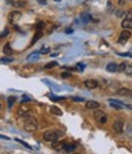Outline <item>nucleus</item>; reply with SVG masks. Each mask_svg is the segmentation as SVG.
Segmentation results:
<instances>
[{
  "mask_svg": "<svg viewBox=\"0 0 132 154\" xmlns=\"http://www.w3.org/2000/svg\"><path fill=\"white\" fill-rule=\"evenodd\" d=\"M65 32H66V33H67V34H71V33H72V32H73V29H72V28H67V29H66V31H65Z\"/></svg>",
  "mask_w": 132,
  "mask_h": 154,
  "instance_id": "nucleus-37",
  "label": "nucleus"
},
{
  "mask_svg": "<svg viewBox=\"0 0 132 154\" xmlns=\"http://www.w3.org/2000/svg\"><path fill=\"white\" fill-rule=\"evenodd\" d=\"M121 26H122V28H125V29H131L132 28V18L131 17L125 18L122 23H121Z\"/></svg>",
  "mask_w": 132,
  "mask_h": 154,
  "instance_id": "nucleus-10",
  "label": "nucleus"
},
{
  "mask_svg": "<svg viewBox=\"0 0 132 154\" xmlns=\"http://www.w3.org/2000/svg\"><path fill=\"white\" fill-rule=\"evenodd\" d=\"M39 53H40V54H47V53H49V48H48V47H47V48L44 47V48H43L42 50L39 51Z\"/></svg>",
  "mask_w": 132,
  "mask_h": 154,
  "instance_id": "nucleus-30",
  "label": "nucleus"
},
{
  "mask_svg": "<svg viewBox=\"0 0 132 154\" xmlns=\"http://www.w3.org/2000/svg\"><path fill=\"white\" fill-rule=\"evenodd\" d=\"M28 102H31V98L27 95H23L22 97V103H28Z\"/></svg>",
  "mask_w": 132,
  "mask_h": 154,
  "instance_id": "nucleus-27",
  "label": "nucleus"
},
{
  "mask_svg": "<svg viewBox=\"0 0 132 154\" xmlns=\"http://www.w3.org/2000/svg\"><path fill=\"white\" fill-rule=\"evenodd\" d=\"M84 86L88 89H94L95 87H98V82L95 80H87V81H84Z\"/></svg>",
  "mask_w": 132,
  "mask_h": 154,
  "instance_id": "nucleus-6",
  "label": "nucleus"
},
{
  "mask_svg": "<svg viewBox=\"0 0 132 154\" xmlns=\"http://www.w3.org/2000/svg\"><path fill=\"white\" fill-rule=\"evenodd\" d=\"M64 151L67 152V153H72V152L76 151V146H75V144H69V143H65Z\"/></svg>",
  "mask_w": 132,
  "mask_h": 154,
  "instance_id": "nucleus-13",
  "label": "nucleus"
},
{
  "mask_svg": "<svg viewBox=\"0 0 132 154\" xmlns=\"http://www.w3.org/2000/svg\"><path fill=\"white\" fill-rule=\"evenodd\" d=\"M106 70H108L109 72H116V71H119V66L116 63H109L106 65Z\"/></svg>",
  "mask_w": 132,
  "mask_h": 154,
  "instance_id": "nucleus-11",
  "label": "nucleus"
},
{
  "mask_svg": "<svg viewBox=\"0 0 132 154\" xmlns=\"http://www.w3.org/2000/svg\"><path fill=\"white\" fill-rule=\"evenodd\" d=\"M42 35H43L42 31H38V32H37V35H35V37L33 38V40H32V43H35V42H37V40L40 38V37H42Z\"/></svg>",
  "mask_w": 132,
  "mask_h": 154,
  "instance_id": "nucleus-20",
  "label": "nucleus"
},
{
  "mask_svg": "<svg viewBox=\"0 0 132 154\" xmlns=\"http://www.w3.org/2000/svg\"><path fill=\"white\" fill-rule=\"evenodd\" d=\"M64 146H65V143L60 142V141H54V143L52 144L53 149H55V151H64Z\"/></svg>",
  "mask_w": 132,
  "mask_h": 154,
  "instance_id": "nucleus-9",
  "label": "nucleus"
},
{
  "mask_svg": "<svg viewBox=\"0 0 132 154\" xmlns=\"http://www.w3.org/2000/svg\"><path fill=\"white\" fill-rule=\"evenodd\" d=\"M45 26H47V23L40 21V22H38V23H37V26H35V27H37V29H38V31H42L43 28H45Z\"/></svg>",
  "mask_w": 132,
  "mask_h": 154,
  "instance_id": "nucleus-17",
  "label": "nucleus"
},
{
  "mask_svg": "<svg viewBox=\"0 0 132 154\" xmlns=\"http://www.w3.org/2000/svg\"><path fill=\"white\" fill-rule=\"evenodd\" d=\"M54 1H60V0H54Z\"/></svg>",
  "mask_w": 132,
  "mask_h": 154,
  "instance_id": "nucleus-41",
  "label": "nucleus"
},
{
  "mask_svg": "<svg viewBox=\"0 0 132 154\" xmlns=\"http://www.w3.org/2000/svg\"><path fill=\"white\" fill-rule=\"evenodd\" d=\"M108 11H109V12H113V11H114V10H113V4H111V1L108 3Z\"/></svg>",
  "mask_w": 132,
  "mask_h": 154,
  "instance_id": "nucleus-29",
  "label": "nucleus"
},
{
  "mask_svg": "<svg viewBox=\"0 0 132 154\" xmlns=\"http://www.w3.org/2000/svg\"><path fill=\"white\" fill-rule=\"evenodd\" d=\"M61 77H63V78H66V77H70V74H69V72H63V74H61Z\"/></svg>",
  "mask_w": 132,
  "mask_h": 154,
  "instance_id": "nucleus-35",
  "label": "nucleus"
},
{
  "mask_svg": "<svg viewBox=\"0 0 132 154\" xmlns=\"http://www.w3.org/2000/svg\"><path fill=\"white\" fill-rule=\"evenodd\" d=\"M20 18H21V12H20V11H12V12H10L9 14V17H7L10 23H16Z\"/></svg>",
  "mask_w": 132,
  "mask_h": 154,
  "instance_id": "nucleus-5",
  "label": "nucleus"
},
{
  "mask_svg": "<svg viewBox=\"0 0 132 154\" xmlns=\"http://www.w3.org/2000/svg\"><path fill=\"white\" fill-rule=\"evenodd\" d=\"M72 100H75V102H86L83 98H78V97H72Z\"/></svg>",
  "mask_w": 132,
  "mask_h": 154,
  "instance_id": "nucleus-32",
  "label": "nucleus"
},
{
  "mask_svg": "<svg viewBox=\"0 0 132 154\" xmlns=\"http://www.w3.org/2000/svg\"><path fill=\"white\" fill-rule=\"evenodd\" d=\"M4 53H5V54H7V55L12 53V50H11V48H10V45H9V44H6V45L4 47Z\"/></svg>",
  "mask_w": 132,
  "mask_h": 154,
  "instance_id": "nucleus-18",
  "label": "nucleus"
},
{
  "mask_svg": "<svg viewBox=\"0 0 132 154\" xmlns=\"http://www.w3.org/2000/svg\"><path fill=\"white\" fill-rule=\"evenodd\" d=\"M119 55H121V56H129V58H132V53H120Z\"/></svg>",
  "mask_w": 132,
  "mask_h": 154,
  "instance_id": "nucleus-33",
  "label": "nucleus"
},
{
  "mask_svg": "<svg viewBox=\"0 0 132 154\" xmlns=\"http://www.w3.org/2000/svg\"><path fill=\"white\" fill-rule=\"evenodd\" d=\"M86 108L87 109H98L99 108V103L98 102H94V100H89V102H87L86 103Z\"/></svg>",
  "mask_w": 132,
  "mask_h": 154,
  "instance_id": "nucleus-12",
  "label": "nucleus"
},
{
  "mask_svg": "<svg viewBox=\"0 0 132 154\" xmlns=\"http://www.w3.org/2000/svg\"><path fill=\"white\" fill-rule=\"evenodd\" d=\"M11 1H16V0H11Z\"/></svg>",
  "mask_w": 132,
  "mask_h": 154,
  "instance_id": "nucleus-42",
  "label": "nucleus"
},
{
  "mask_svg": "<svg viewBox=\"0 0 132 154\" xmlns=\"http://www.w3.org/2000/svg\"><path fill=\"white\" fill-rule=\"evenodd\" d=\"M39 51H37V53H34V54H31V55H29L28 56V58H27V60L28 61H37L38 59H39Z\"/></svg>",
  "mask_w": 132,
  "mask_h": 154,
  "instance_id": "nucleus-14",
  "label": "nucleus"
},
{
  "mask_svg": "<svg viewBox=\"0 0 132 154\" xmlns=\"http://www.w3.org/2000/svg\"><path fill=\"white\" fill-rule=\"evenodd\" d=\"M118 93L122 97H127V98H131L132 97V91L129 89V88H120Z\"/></svg>",
  "mask_w": 132,
  "mask_h": 154,
  "instance_id": "nucleus-8",
  "label": "nucleus"
},
{
  "mask_svg": "<svg viewBox=\"0 0 132 154\" xmlns=\"http://www.w3.org/2000/svg\"><path fill=\"white\" fill-rule=\"evenodd\" d=\"M78 69H80V70H81V71H82V70H83V69H84V65H83V64H82V63H80V64H78Z\"/></svg>",
  "mask_w": 132,
  "mask_h": 154,
  "instance_id": "nucleus-38",
  "label": "nucleus"
},
{
  "mask_svg": "<svg viewBox=\"0 0 132 154\" xmlns=\"http://www.w3.org/2000/svg\"><path fill=\"white\" fill-rule=\"evenodd\" d=\"M63 135V132H58V131H48L43 135V140L44 141H48V142H54V141H58L60 136Z\"/></svg>",
  "mask_w": 132,
  "mask_h": 154,
  "instance_id": "nucleus-2",
  "label": "nucleus"
},
{
  "mask_svg": "<svg viewBox=\"0 0 132 154\" xmlns=\"http://www.w3.org/2000/svg\"><path fill=\"white\" fill-rule=\"evenodd\" d=\"M89 20H90V16H89L88 14H83V15H82V21H83L84 23H87Z\"/></svg>",
  "mask_w": 132,
  "mask_h": 154,
  "instance_id": "nucleus-21",
  "label": "nucleus"
},
{
  "mask_svg": "<svg viewBox=\"0 0 132 154\" xmlns=\"http://www.w3.org/2000/svg\"><path fill=\"white\" fill-rule=\"evenodd\" d=\"M11 61H14L12 58H3L1 59V63L3 64H9V63H11Z\"/></svg>",
  "mask_w": 132,
  "mask_h": 154,
  "instance_id": "nucleus-22",
  "label": "nucleus"
},
{
  "mask_svg": "<svg viewBox=\"0 0 132 154\" xmlns=\"http://www.w3.org/2000/svg\"><path fill=\"white\" fill-rule=\"evenodd\" d=\"M114 130L120 133V132H122V128H124V121H121V120H118V121H115L114 122Z\"/></svg>",
  "mask_w": 132,
  "mask_h": 154,
  "instance_id": "nucleus-7",
  "label": "nucleus"
},
{
  "mask_svg": "<svg viewBox=\"0 0 132 154\" xmlns=\"http://www.w3.org/2000/svg\"><path fill=\"white\" fill-rule=\"evenodd\" d=\"M50 98L53 100H64V97H54V95H50Z\"/></svg>",
  "mask_w": 132,
  "mask_h": 154,
  "instance_id": "nucleus-28",
  "label": "nucleus"
},
{
  "mask_svg": "<svg viewBox=\"0 0 132 154\" xmlns=\"http://www.w3.org/2000/svg\"><path fill=\"white\" fill-rule=\"evenodd\" d=\"M15 102H16V97H9V98H7V105H9V108H11Z\"/></svg>",
  "mask_w": 132,
  "mask_h": 154,
  "instance_id": "nucleus-16",
  "label": "nucleus"
},
{
  "mask_svg": "<svg viewBox=\"0 0 132 154\" xmlns=\"http://www.w3.org/2000/svg\"><path fill=\"white\" fill-rule=\"evenodd\" d=\"M7 34H9V29L6 28V29H4V31H3V33H1V38H4L5 35H7Z\"/></svg>",
  "mask_w": 132,
  "mask_h": 154,
  "instance_id": "nucleus-34",
  "label": "nucleus"
},
{
  "mask_svg": "<svg viewBox=\"0 0 132 154\" xmlns=\"http://www.w3.org/2000/svg\"><path fill=\"white\" fill-rule=\"evenodd\" d=\"M56 65H58V63L53 61V63H49V64L45 65V69H52V67H54V66H56Z\"/></svg>",
  "mask_w": 132,
  "mask_h": 154,
  "instance_id": "nucleus-24",
  "label": "nucleus"
},
{
  "mask_svg": "<svg viewBox=\"0 0 132 154\" xmlns=\"http://www.w3.org/2000/svg\"><path fill=\"white\" fill-rule=\"evenodd\" d=\"M125 15V12L122 11V10H116V16L118 17H122Z\"/></svg>",
  "mask_w": 132,
  "mask_h": 154,
  "instance_id": "nucleus-25",
  "label": "nucleus"
},
{
  "mask_svg": "<svg viewBox=\"0 0 132 154\" xmlns=\"http://www.w3.org/2000/svg\"><path fill=\"white\" fill-rule=\"evenodd\" d=\"M125 1H126V0H119V4H120V5H124Z\"/></svg>",
  "mask_w": 132,
  "mask_h": 154,
  "instance_id": "nucleus-39",
  "label": "nucleus"
},
{
  "mask_svg": "<svg viewBox=\"0 0 132 154\" xmlns=\"http://www.w3.org/2000/svg\"><path fill=\"white\" fill-rule=\"evenodd\" d=\"M130 37H131V32H130V31L129 29H124L122 32H121L120 37H119V43L120 44H125L130 39Z\"/></svg>",
  "mask_w": 132,
  "mask_h": 154,
  "instance_id": "nucleus-4",
  "label": "nucleus"
},
{
  "mask_svg": "<svg viewBox=\"0 0 132 154\" xmlns=\"http://www.w3.org/2000/svg\"><path fill=\"white\" fill-rule=\"evenodd\" d=\"M50 110H52V112H53V114H56V115H59V116H61V115H63V111L60 110L59 108L52 106V108H50Z\"/></svg>",
  "mask_w": 132,
  "mask_h": 154,
  "instance_id": "nucleus-15",
  "label": "nucleus"
},
{
  "mask_svg": "<svg viewBox=\"0 0 132 154\" xmlns=\"http://www.w3.org/2000/svg\"><path fill=\"white\" fill-rule=\"evenodd\" d=\"M40 5H47V0H37Z\"/></svg>",
  "mask_w": 132,
  "mask_h": 154,
  "instance_id": "nucleus-36",
  "label": "nucleus"
},
{
  "mask_svg": "<svg viewBox=\"0 0 132 154\" xmlns=\"http://www.w3.org/2000/svg\"><path fill=\"white\" fill-rule=\"evenodd\" d=\"M1 138H3V140H6V141H9V137H5V136H1Z\"/></svg>",
  "mask_w": 132,
  "mask_h": 154,
  "instance_id": "nucleus-40",
  "label": "nucleus"
},
{
  "mask_svg": "<svg viewBox=\"0 0 132 154\" xmlns=\"http://www.w3.org/2000/svg\"><path fill=\"white\" fill-rule=\"evenodd\" d=\"M37 126H38V122H37V119H34V117H27L23 124V128L28 132L35 131L37 130Z\"/></svg>",
  "mask_w": 132,
  "mask_h": 154,
  "instance_id": "nucleus-1",
  "label": "nucleus"
},
{
  "mask_svg": "<svg viewBox=\"0 0 132 154\" xmlns=\"http://www.w3.org/2000/svg\"><path fill=\"white\" fill-rule=\"evenodd\" d=\"M94 119L97 120L99 124H106V121H108V117H106L105 112L101 111V110H95L94 111Z\"/></svg>",
  "mask_w": 132,
  "mask_h": 154,
  "instance_id": "nucleus-3",
  "label": "nucleus"
},
{
  "mask_svg": "<svg viewBox=\"0 0 132 154\" xmlns=\"http://www.w3.org/2000/svg\"><path fill=\"white\" fill-rule=\"evenodd\" d=\"M125 69H126V64L125 63L119 65V72H125Z\"/></svg>",
  "mask_w": 132,
  "mask_h": 154,
  "instance_id": "nucleus-23",
  "label": "nucleus"
},
{
  "mask_svg": "<svg viewBox=\"0 0 132 154\" xmlns=\"http://www.w3.org/2000/svg\"><path fill=\"white\" fill-rule=\"evenodd\" d=\"M16 141H17V142H20V143H21V144H23L24 147H27V148H28V149H31V146H28V144H27V143H24L23 141H21V140H16Z\"/></svg>",
  "mask_w": 132,
  "mask_h": 154,
  "instance_id": "nucleus-31",
  "label": "nucleus"
},
{
  "mask_svg": "<svg viewBox=\"0 0 132 154\" xmlns=\"http://www.w3.org/2000/svg\"><path fill=\"white\" fill-rule=\"evenodd\" d=\"M125 74L126 75H132V65H126Z\"/></svg>",
  "mask_w": 132,
  "mask_h": 154,
  "instance_id": "nucleus-19",
  "label": "nucleus"
},
{
  "mask_svg": "<svg viewBox=\"0 0 132 154\" xmlns=\"http://www.w3.org/2000/svg\"><path fill=\"white\" fill-rule=\"evenodd\" d=\"M12 5H14V6H17V7H22V6H24V3H23V1H20V3H16V1H15Z\"/></svg>",
  "mask_w": 132,
  "mask_h": 154,
  "instance_id": "nucleus-26",
  "label": "nucleus"
}]
</instances>
